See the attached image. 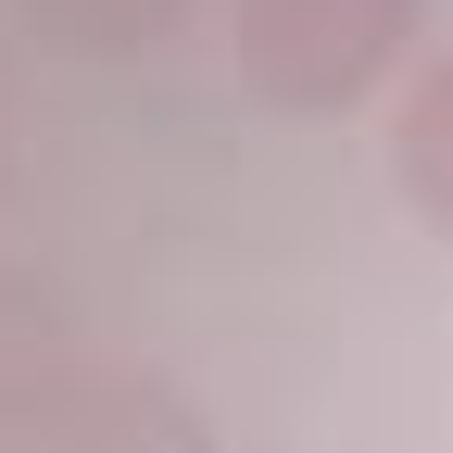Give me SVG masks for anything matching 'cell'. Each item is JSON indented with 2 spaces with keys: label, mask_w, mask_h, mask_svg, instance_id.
Segmentation results:
<instances>
[{
  "label": "cell",
  "mask_w": 453,
  "mask_h": 453,
  "mask_svg": "<svg viewBox=\"0 0 453 453\" xmlns=\"http://www.w3.org/2000/svg\"><path fill=\"white\" fill-rule=\"evenodd\" d=\"M416 13L428 0H240L226 13V50H240V76L277 113H340V101H365L403 64Z\"/></svg>",
  "instance_id": "obj_1"
},
{
  "label": "cell",
  "mask_w": 453,
  "mask_h": 453,
  "mask_svg": "<svg viewBox=\"0 0 453 453\" xmlns=\"http://www.w3.org/2000/svg\"><path fill=\"white\" fill-rule=\"evenodd\" d=\"M390 177H403V202L453 240V50L403 88V113H390Z\"/></svg>",
  "instance_id": "obj_2"
}]
</instances>
